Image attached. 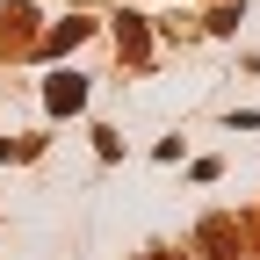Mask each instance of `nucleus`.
<instances>
[{
	"label": "nucleus",
	"mask_w": 260,
	"mask_h": 260,
	"mask_svg": "<svg viewBox=\"0 0 260 260\" xmlns=\"http://www.w3.org/2000/svg\"><path fill=\"white\" fill-rule=\"evenodd\" d=\"M203 246H210V260H239V232H232L224 217H210V224H203Z\"/></svg>",
	"instance_id": "1"
},
{
	"label": "nucleus",
	"mask_w": 260,
	"mask_h": 260,
	"mask_svg": "<svg viewBox=\"0 0 260 260\" xmlns=\"http://www.w3.org/2000/svg\"><path fill=\"white\" fill-rule=\"evenodd\" d=\"M44 102H51V109H80V102H87V87H80V73H58V80L44 87Z\"/></svg>",
	"instance_id": "2"
},
{
	"label": "nucleus",
	"mask_w": 260,
	"mask_h": 260,
	"mask_svg": "<svg viewBox=\"0 0 260 260\" xmlns=\"http://www.w3.org/2000/svg\"><path fill=\"white\" fill-rule=\"evenodd\" d=\"M80 37H87V22H58V29H51V37H44V44H51V51H73Z\"/></svg>",
	"instance_id": "3"
}]
</instances>
